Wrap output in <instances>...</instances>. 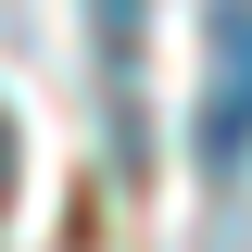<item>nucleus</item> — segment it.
I'll list each match as a JSON object with an SVG mask.
<instances>
[{
	"instance_id": "nucleus-2",
	"label": "nucleus",
	"mask_w": 252,
	"mask_h": 252,
	"mask_svg": "<svg viewBox=\"0 0 252 252\" xmlns=\"http://www.w3.org/2000/svg\"><path fill=\"white\" fill-rule=\"evenodd\" d=\"M89 38H101V63H114L126 126H139V51H152V0H89Z\"/></svg>"
},
{
	"instance_id": "nucleus-1",
	"label": "nucleus",
	"mask_w": 252,
	"mask_h": 252,
	"mask_svg": "<svg viewBox=\"0 0 252 252\" xmlns=\"http://www.w3.org/2000/svg\"><path fill=\"white\" fill-rule=\"evenodd\" d=\"M202 164L215 177L252 164V0H215V38H202Z\"/></svg>"
},
{
	"instance_id": "nucleus-3",
	"label": "nucleus",
	"mask_w": 252,
	"mask_h": 252,
	"mask_svg": "<svg viewBox=\"0 0 252 252\" xmlns=\"http://www.w3.org/2000/svg\"><path fill=\"white\" fill-rule=\"evenodd\" d=\"M0 189H13V114H0Z\"/></svg>"
}]
</instances>
